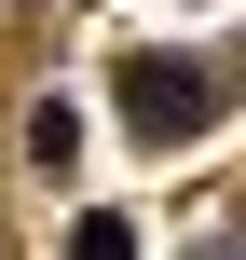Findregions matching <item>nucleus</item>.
<instances>
[{
    "mask_svg": "<svg viewBox=\"0 0 246 260\" xmlns=\"http://www.w3.org/2000/svg\"><path fill=\"white\" fill-rule=\"evenodd\" d=\"M68 260H137V219H82V233H68Z\"/></svg>",
    "mask_w": 246,
    "mask_h": 260,
    "instance_id": "obj_3",
    "label": "nucleus"
},
{
    "mask_svg": "<svg viewBox=\"0 0 246 260\" xmlns=\"http://www.w3.org/2000/svg\"><path fill=\"white\" fill-rule=\"evenodd\" d=\"M27 165H41V178H68V165H82V110H68V96H41V110H27Z\"/></svg>",
    "mask_w": 246,
    "mask_h": 260,
    "instance_id": "obj_2",
    "label": "nucleus"
},
{
    "mask_svg": "<svg viewBox=\"0 0 246 260\" xmlns=\"http://www.w3.org/2000/svg\"><path fill=\"white\" fill-rule=\"evenodd\" d=\"M123 110H137L151 151H178V137L219 123V69H205V55H123Z\"/></svg>",
    "mask_w": 246,
    "mask_h": 260,
    "instance_id": "obj_1",
    "label": "nucleus"
}]
</instances>
